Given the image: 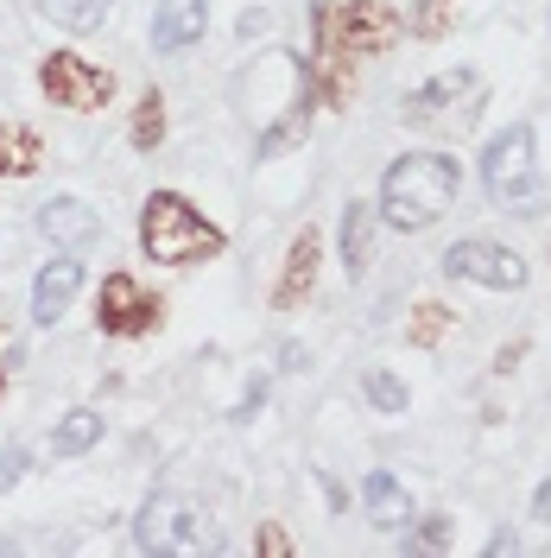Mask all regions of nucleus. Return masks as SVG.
Masks as SVG:
<instances>
[{"instance_id":"nucleus-1","label":"nucleus","mask_w":551,"mask_h":558,"mask_svg":"<svg viewBox=\"0 0 551 558\" xmlns=\"http://www.w3.org/2000/svg\"><path fill=\"white\" fill-rule=\"evenodd\" d=\"M310 70L298 51H285V45H273V51H260L254 64L235 76V102H242V114L260 128L254 134V153L260 159H273V153H285V146H298V140L310 134Z\"/></svg>"},{"instance_id":"nucleus-2","label":"nucleus","mask_w":551,"mask_h":558,"mask_svg":"<svg viewBox=\"0 0 551 558\" xmlns=\"http://www.w3.org/2000/svg\"><path fill=\"white\" fill-rule=\"evenodd\" d=\"M456 191H463V166L450 153H400L387 166V178H380L375 216L387 229H400V235H418L456 204Z\"/></svg>"},{"instance_id":"nucleus-3","label":"nucleus","mask_w":551,"mask_h":558,"mask_svg":"<svg viewBox=\"0 0 551 558\" xmlns=\"http://www.w3.org/2000/svg\"><path fill=\"white\" fill-rule=\"evenodd\" d=\"M139 247H146V260H159V267H197V260H216V254L229 247V235H222L184 191H152V197L139 204Z\"/></svg>"},{"instance_id":"nucleus-4","label":"nucleus","mask_w":551,"mask_h":558,"mask_svg":"<svg viewBox=\"0 0 551 558\" xmlns=\"http://www.w3.org/2000/svg\"><path fill=\"white\" fill-rule=\"evenodd\" d=\"M482 191L494 209L507 216H546V172H539V146H532V128L514 121L482 146Z\"/></svg>"},{"instance_id":"nucleus-5","label":"nucleus","mask_w":551,"mask_h":558,"mask_svg":"<svg viewBox=\"0 0 551 558\" xmlns=\"http://www.w3.org/2000/svg\"><path fill=\"white\" fill-rule=\"evenodd\" d=\"M134 546L139 553H204V546H222V539L209 533L204 508L191 495L159 488V495H146V508L134 514Z\"/></svg>"},{"instance_id":"nucleus-6","label":"nucleus","mask_w":551,"mask_h":558,"mask_svg":"<svg viewBox=\"0 0 551 558\" xmlns=\"http://www.w3.org/2000/svg\"><path fill=\"white\" fill-rule=\"evenodd\" d=\"M482 76L476 70H438L431 83H418L413 96L400 102V121L406 128H463V121H476V108H482Z\"/></svg>"},{"instance_id":"nucleus-7","label":"nucleus","mask_w":551,"mask_h":558,"mask_svg":"<svg viewBox=\"0 0 551 558\" xmlns=\"http://www.w3.org/2000/svg\"><path fill=\"white\" fill-rule=\"evenodd\" d=\"M166 324V299L159 292H146L134 274H114L102 279V292H96V330L102 337H152Z\"/></svg>"},{"instance_id":"nucleus-8","label":"nucleus","mask_w":551,"mask_h":558,"mask_svg":"<svg viewBox=\"0 0 551 558\" xmlns=\"http://www.w3.org/2000/svg\"><path fill=\"white\" fill-rule=\"evenodd\" d=\"M38 89L51 96V108H70V114H96V108L114 102V76L76 51H51L38 64Z\"/></svg>"},{"instance_id":"nucleus-9","label":"nucleus","mask_w":551,"mask_h":558,"mask_svg":"<svg viewBox=\"0 0 551 558\" xmlns=\"http://www.w3.org/2000/svg\"><path fill=\"white\" fill-rule=\"evenodd\" d=\"M444 279H469V286H488V292H519L526 286V260L514 247L488 242V235H463V242L444 247Z\"/></svg>"},{"instance_id":"nucleus-10","label":"nucleus","mask_w":551,"mask_h":558,"mask_svg":"<svg viewBox=\"0 0 551 558\" xmlns=\"http://www.w3.org/2000/svg\"><path fill=\"white\" fill-rule=\"evenodd\" d=\"M38 235L64 254H83L89 242H102V216L83 197H51V204H38Z\"/></svg>"},{"instance_id":"nucleus-11","label":"nucleus","mask_w":551,"mask_h":558,"mask_svg":"<svg viewBox=\"0 0 551 558\" xmlns=\"http://www.w3.org/2000/svg\"><path fill=\"white\" fill-rule=\"evenodd\" d=\"M204 33H209V0H159L152 7V51L159 58L191 51Z\"/></svg>"},{"instance_id":"nucleus-12","label":"nucleus","mask_w":551,"mask_h":558,"mask_svg":"<svg viewBox=\"0 0 551 558\" xmlns=\"http://www.w3.org/2000/svg\"><path fill=\"white\" fill-rule=\"evenodd\" d=\"M76 292H83V260H76V254L51 260V267L33 279V324L38 330H51V324L76 305Z\"/></svg>"},{"instance_id":"nucleus-13","label":"nucleus","mask_w":551,"mask_h":558,"mask_svg":"<svg viewBox=\"0 0 551 558\" xmlns=\"http://www.w3.org/2000/svg\"><path fill=\"white\" fill-rule=\"evenodd\" d=\"M317 260H323V242L317 235H292V247H285V274H279V286H273V305L279 312H298L310 299V286H317Z\"/></svg>"},{"instance_id":"nucleus-14","label":"nucleus","mask_w":551,"mask_h":558,"mask_svg":"<svg viewBox=\"0 0 551 558\" xmlns=\"http://www.w3.org/2000/svg\"><path fill=\"white\" fill-rule=\"evenodd\" d=\"M362 514H368L380 533H400V526L413 521V495H406V483H400L393 470H368V476H362Z\"/></svg>"},{"instance_id":"nucleus-15","label":"nucleus","mask_w":551,"mask_h":558,"mask_svg":"<svg viewBox=\"0 0 551 558\" xmlns=\"http://www.w3.org/2000/svg\"><path fill=\"white\" fill-rule=\"evenodd\" d=\"M336 242H343V274L362 279L368 260H375V204H343V222H336Z\"/></svg>"},{"instance_id":"nucleus-16","label":"nucleus","mask_w":551,"mask_h":558,"mask_svg":"<svg viewBox=\"0 0 551 558\" xmlns=\"http://www.w3.org/2000/svg\"><path fill=\"white\" fill-rule=\"evenodd\" d=\"M38 166H45V140H38V128L7 121V128H0V178H33Z\"/></svg>"},{"instance_id":"nucleus-17","label":"nucleus","mask_w":551,"mask_h":558,"mask_svg":"<svg viewBox=\"0 0 551 558\" xmlns=\"http://www.w3.org/2000/svg\"><path fill=\"white\" fill-rule=\"evenodd\" d=\"M102 445V413H89V407H76L51 425V457H83Z\"/></svg>"},{"instance_id":"nucleus-18","label":"nucleus","mask_w":551,"mask_h":558,"mask_svg":"<svg viewBox=\"0 0 551 558\" xmlns=\"http://www.w3.org/2000/svg\"><path fill=\"white\" fill-rule=\"evenodd\" d=\"M38 20H51V26H64V33H102L108 7L114 0H33Z\"/></svg>"},{"instance_id":"nucleus-19","label":"nucleus","mask_w":551,"mask_h":558,"mask_svg":"<svg viewBox=\"0 0 551 558\" xmlns=\"http://www.w3.org/2000/svg\"><path fill=\"white\" fill-rule=\"evenodd\" d=\"M166 96L159 89H146L139 96V108H134V128H127V140H134V153H152V146H166Z\"/></svg>"},{"instance_id":"nucleus-20","label":"nucleus","mask_w":551,"mask_h":558,"mask_svg":"<svg viewBox=\"0 0 551 558\" xmlns=\"http://www.w3.org/2000/svg\"><path fill=\"white\" fill-rule=\"evenodd\" d=\"M362 393L375 400V413H406V381L387 375V368H368V375H362Z\"/></svg>"},{"instance_id":"nucleus-21","label":"nucleus","mask_w":551,"mask_h":558,"mask_svg":"<svg viewBox=\"0 0 551 558\" xmlns=\"http://www.w3.org/2000/svg\"><path fill=\"white\" fill-rule=\"evenodd\" d=\"M444 324H450V312L438 305V299H425V305H413V324H406V337H413L418 349H431L438 337H444Z\"/></svg>"},{"instance_id":"nucleus-22","label":"nucleus","mask_w":551,"mask_h":558,"mask_svg":"<svg viewBox=\"0 0 551 558\" xmlns=\"http://www.w3.org/2000/svg\"><path fill=\"white\" fill-rule=\"evenodd\" d=\"M413 33H418V38H444V33H450V0H418Z\"/></svg>"},{"instance_id":"nucleus-23","label":"nucleus","mask_w":551,"mask_h":558,"mask_svg":"<svg viewBox=\"0 0 551 558\" xmlns=\"http://www.w3.org/2000/svg\"><path fill=\"white\" fill-rule=\"evenodd\" d=\"M254 546H260V553H267V558H285V553H292V533H285V526H279V521H267V526H260V533H254Z\"/></svg>"},{"instance_id":"nucleus-24","label":"nucleus","mask_w":551,"mask_h":558,"mask_svg":"<svg viewBox=\"0 0 551 558\" xmlns=\"http://www.w3.org/2000/svg\"><path fill=\"white\" fill-rule=\"evenodd\" d=\"M26 463H33V457L20 451V445H13V451L0 457V495H7V488H13V483H20V476H26Z\"/></svg>"},{"instance_id":"nucleus-25","label":"nucleus","mask_w":551,"mask_h":558,"mask_svg":"<svg viewBox=\"0 0 551 558\" xmlns=\"http://www.w3.org/2000/svg\"><path fill=\"white\" fill-rule=\"evenodd\" d=\"M444 539H450V521H444V514H431V521L418 526V546H444Z\"/></svg>"},{"instance_id":"nucleus-26","label":"nucleus","mask_w":551,"mask_h":558,"mask_svg":"<svg viewBox=\"0 0 551 558\" xmlns=\"http://www.w3.org/2000/svg\"><path fill=\"white\" fill-rule=\"evenodd\" d=\"M260 400H267V381H254L242 393V407H235V418H254V407H260Z\"/></svg>"},{"instance_id":"nucleus-27","label":"nucleus","mask_w":551,"mask_h":558,"mask_svg":"<svg viewBox=\"0 0 551 558\" xmlns=\"http://www.w3.org/2000/svg\"><path fill=\"white\" fill-rule=\"evenodd\" d=\"M532 521H551V483H539V495H532Z\"/></svg>"},{"instance_id":"nucleus-28","label":"nucleus","mask_w":551,"mask_h":558,"mask_svg":"<svg viewBox=\"0 0 551 558\" xmlns=\"http://www.w3.org/2000/svg\"><path fill=\"white\" fill-rule=\"evenodd\" d=\"M501 553H514V533L501 526V533H488V558H501Z\"/></svg>"},{"instance_id":"nucleus-29","label":"nucleus","mask_w":551,"mask_h":558,"mask_svg":"<svg viewBox=\"0 0 551 558\" xmlns=\"http://www.w3.org/2000/svg\"><path fill=\"white\" fill-rule=\"evenodd\" d=\"M0 393H7V375H0Z\"/></svg>"}]
</instances>
